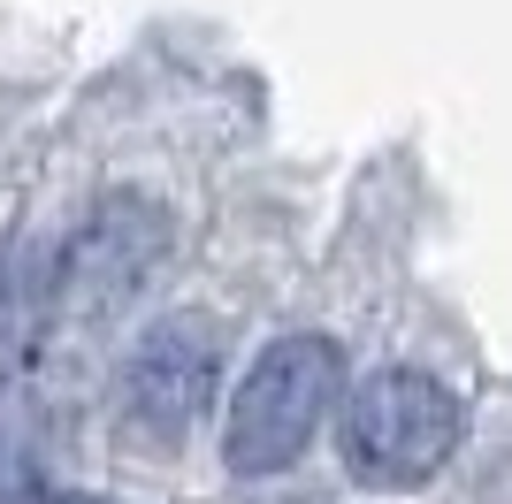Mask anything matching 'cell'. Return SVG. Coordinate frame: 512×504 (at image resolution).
<instances>
[{
    "mask_svg": "<svg viewBox=\"0 0 512 504\" xmlns=\"http://www.w3.org/2000/svg\"><path fill=\"white\" fill-rule=\"evenodd\" d=\"M337 451L360 489H421L459 451V398L421 367H383L344 398Z\"/></svg>",
    "mask_w": 512,
    "mask_h": 504,
    "instance_id": "cell-1",
    "label": "cell"
},
{
    "mask_svg": "<svg viewBox=\"0 0 512 504\" xmlns=\"http://www.w3.org/2000/svg\"><path fill=\"white\" fill-rule=\"evenodd\" d=\"M344 390V359L329 336H283L253 359V375L237 382L230 420H222V459L230 474L260 482V474H283L299 466V451L314 443V428L329 420Z\"/></svg>",
    "mask_w": 512,
    "mask_h": 504,
    "instance_id": "cell-2",
    "label": "cell"
},
{
    "mask_svg": "<svg viewBox=\"0 0 512 504\" xmlns=\"http://www.w3.org/2000/svg\"><path fill=\"white\" fill-rule=\"evenodd\" d=\"M207 390H214V321L199 314L153 321L146 344L123 367V413L146 436H184L207 405Z\"/></svg>",
    "mask_w": 512,
    "mask_h": 504,
    "instance_id": "cell-3",
    "label": "cell"
},
{
    "mask_svg": "<svg viewBox=\"0 0 512 504\" xmlns=\"http://www.w3.org/2000/svg\"><path fill=\"white\" fill-rule=\"evenodd\" d=\"M161 245H169V214L146 207V199H130V191H115L85 222V237L69 245L54 283H62V298L77 314H107V306H123V298L138 291V275L161 260Z\"/></svg>",
    "mask_w": 512,
    "mask_h": 504,
    "instance_id": "cell-4",
    "label": "cell"
},
{
    "mask_svg": "<svg viewBox=\"0 0 512 504\" xmlns=\"http://www.w3.org/2000/svg\"><path fill=\"white\" fill-rule=\"evenodd\" d=\"M39 314H46V275L23 245H0V382L16 375L31 344H39Z\"/></svg>",
    "mask_w": 512,
    "mask_h": 504,
    "instance_id": "cell-5",
    "label": "cell"
},
{
    "mask_svg": "<svg viewBox=\"0 0 512 504\" xmlns=\"http://www.w3.org/2000/svg\"><path fill=\"white\" fill-rule=\"evenodd\" d=\"M69 504H92V497H69Z\"/></svg>",
    "mask_w": 512,
    "mask_h": 504,
    "instance_id": "cell-6",
    "label": "cell"
}]
</instances>
